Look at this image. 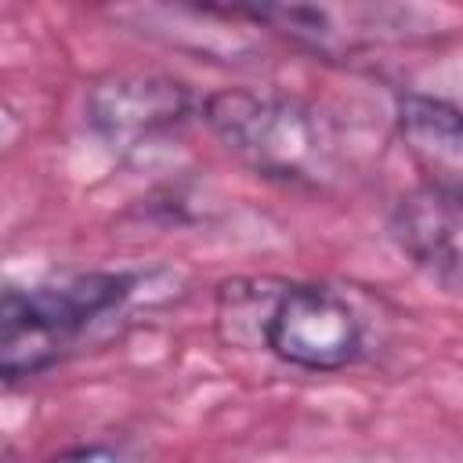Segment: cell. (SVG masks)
<instances>
[{
	"mask_svg": "<svg viewBox=\"0 0 463 463\" xmlns=\"http://www.w3.org/2000/svg\"><path fill=\"white\" fill-rule=\"evenodd\" d=\"M217 326L228 344H260L279 362L304 373H340L365 354L358 311L318 282L235 279L217 293Z\"/></svg>",
	"mask_w": 463,
	"mask_h": 463,
	"instance_id": "cell-1",
	"label": "cell"
},
{
	"mask_svg": "<svg viewBox=\"0 0 463 463\" xmlns=\"http://www.w3.org/2000/svg\"><path fill=\"white\" fill-rule=\"evenodd\" d=\"M203 123L253 174L282 184H326L336 170V130L315 105L275 94L228 87L199 101Z\"/></svg>",
	"mask_w": 463,
	"mask_h": 463,
	"instance_id": "cell-2",
	"label": "cell"
},
{
	"mask_svg": "<svg viewBox=\"0 0 463 463\" xmlns=\"http://www.w3.org/2000/svg\"><path fill=\"white\" fill-rule=\"evenodd\" d=\"M134 293L127 271H72L0 286V383H18L58 365L80 336Z\"/></svg>",
	"mask_w": 463,
	"mask_h": 463,
	"instance_id": "cell-3",
	"label": "cell"
},
{
	"mask_svg": "<svg viewBox=\"0 0 463 463\" xmlns=\"http://www.w3.org/2000/svg\"><path fill=\"white\" fill-rule=\"evenodd\" d=\"M199 98L166 72H109L87 87L83 112L90 130L112 148H137L192 119Z\"/></svg>",
	"mask_w": 463,
	"mask_h": 463,
	"instance_id": "cell-4",
	"label": "cell"
},
{
	"mask_svg": "<svg viewBox=\"0 0 463 463\" xmlns=\"http://www.w3.org/2000/svg\"><path fill=\"white\" fill-rule=\"evenodd\" d=\"M387 232L394 246L427 271L449 293L459 289V232H463V195L459 184L423 181L409 188L391 217Z\"/></svg>",
	"mask_w": 463,
	"mask_h": 463,
	"instance_id": "cell-5",
	"label": "cell"
},
{
	"mask_svg": "<svg viewBox=\"0 0 463 463\" xmlns=\"http://www.w3.org/2000/svg\"><path fill=\"white\" fill-rule=\"evenodd\" d=\"M394 127L409 156L430 174L427 181L459 184L463 127H459V109L452 101L420 90H402L394 101Z\"/></svg>",
	"mask_w": 463,
	"mask_h": 463,
	"instance_id": "cell-6",
	"label": "cell"
},
{
	"mask_svg": "<svg viewBox=\"0 0 463 463\" xmlns=\"http://www.w3.org/2000/svg\"><path fill=\"white\" fill-rule=\"evenodd\" d=\"M51 463H145V459L123 441H83L61 449Z\"/></svg>",
	"mask_w": 463,
	"mask_h": 463,
	"instance_id": "cell-7",
	"label": "cell"
},
{
	"mask_svg": "<svg viewBox=\"0 0 463 463\" xmlns=\"http://www.w3.org/2000/svg\"><path fill=\"white\" fill-rule=\"evenodd\" d=\"M0 463H18L14 456H7V452H0Z\"/></svg>",
	"mask_w": 463,
	"mask_h": 463,
	"instance_id": "cell-8",
	"label": "cell"
}]
</instances>
